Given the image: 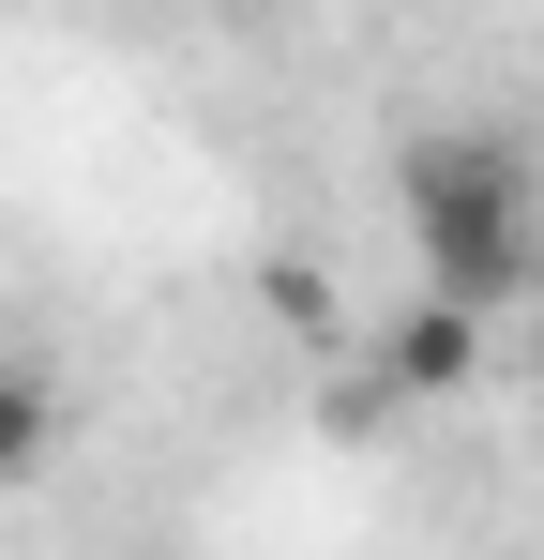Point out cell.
<instances>
[{"instance_id": "277c9868", "label": "cell", "mask_w": 544, "mask_h": 560, "mask_svg": "<svg viewBox=\"0 0 544 560\" xmlns=\"http://www.w3.org/2000/svg\"><path fill=\"white\" fill-rule=\"evenodd\" d=\"M530 394H544V318H530Z\"/></svg>"}, {"instance_id": "3957f363", "label": "cell", "mask_w": 544, "mask_h": 560, "mask_svg": "<svg viewBox=\"0 0 544 560\" xmlns=\"http://www.w3.org/2000/svg\"><path fill=\"white\" fill-rule=\"evenodd\" d=\"M46 440H61V394H46L31 364H0V485H15L31 455H46Z\"/></svg>"}, {"instance_id": "6da1fadb", "label": "cell", "mask_w": 544, "mask_h": 560, "mask_svg": "<svg viewBox=\"0 0 544 560\" xmlns=\"http://www.w3.org/2000/svg\"><path fill=\"white\" fill-rule=\"evenodd\" d=\"M393 197H409V243H424V303L484 318V303L530 288V167H515V137L439 121V137L393 152Z\"/></svg>"}, {"instance_id": "7a4b0ae2", "label": "cell", "mask_w": 544, "mask_h": 560, "mask_svg": "<svg viewBox=\"0 0 544 560\" xmlns=\"http://www.w3.org/2000/svg\"><path fill=\"white\" fill-rule=\"evenodd\" d=\"M378 378H393V394H469V378H484V318H469V303H409L393 349H378Z\"/></svg>"}]
</instances>
